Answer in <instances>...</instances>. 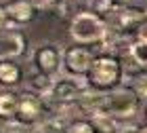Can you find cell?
Instances as JSON below:
<instances>
[{
    "label": "cell",
    "mask_w": 147,
    "mask_h": 133,
    "mask_svg": "<svg viewBox=\"0 0 147 133\" xmlns=\"http://www.w3.org/2000/svg\"><path fill=\"white\" fill-rule=\"evenodd\" d=\"M120 78H122V68H120L118 59L107 55L95 59L88 70V83L95 89H111L118 85Z\"/></svg>",
    "instance_id": "cell-3"
},
{
    "label": "cell",
    "mask_w": 147,
    "mask_h": 133,
    "mask_svg": "<svg viewBox=\"0 0 147 133\" xmlns=\"http://www.w3.org/2000/svg\"><path fill=\"white\" fill-rule=\"evenodd\" d=\"M132 91L137 93V97L141 99H147V74H139L132 78Z\"/></svg>",
    "instance_id": "cell-15"
},
{
    "label": "cell",
    "mask_w": 147,
    "mask_h": 133,
    "mask_svg": "<svg viewBox=\"0 0 147 133\" xmlns=\"http://www.w3.org/2000/svg\"><path fill=\"white\" fill-rule=\"evenodd\" d=\"M19 83V68L15 63L0 59V85H17Z\"/></svg>",
    "instance_id": "cell-11"
},
{
    "label": "cell",
    "mask_w": 147,
    "mask_h": 133,
    "mask_svg": "<svg viewBox=\"0 0 147 133\" xmlns=\"http://www.w3.org/2000/svg\"><path fill=\"white\" fill-rule=\"evenodd\" d=\"M84 93V83L78 78H63V80H55L49 95H53L57 102H74Z\"/></svg>",
    "instance_id": "cell-7"
},
{
    "label": "cell",
    "mask_w": 147,
    "mask_h": 133,
    "mask_svg": "<svg viewBox=\"0 0 147 133\" xmlns=\"http://www.w3.org/2000/svg\"><path fill=\"white\" fill-rule=\"evenodd\" d=\"M30 89L34 93H40V95H49L53 89V76L46 74H34L30 78Z\"/></svg>",
    "instance_id": "cell-13"
},
{
    "label": "cell",
    "mask_w": 147,
    "mask_h": 133,
    "mask_svg": "<svg viewBox=\"0 0 147 133\" xmlns=\"http://www.w3.org/2000/svg\"><path fill=\"white\" fill-rule=\"evenodd\" d=\"M17 108H19V97L15 93H11V91L0 93V118H4V121L15 118Z\"/></svg>",
    "instance_id": "cell-10"
},
{
    "label": "cell",
    "mask_w": 147,
    "mask_h": 133,
    "mask_svg": "<svg viewBox=\"0 0 147 133\" xmlns=\"http://www.w3.org/2000/svg\"><path fill=\"white\" fill-rule=\"evenodd\" d=\"M92 61H95V57L86 49H69L63 57V65L67 70V74H74V76L88 74Z\"/></svg>",
    "instance_id": "cell-5"
},
{
    "label": "cell",
    "mask_w": 147,
    "mask_h": 133,
    "mask_svg": "<svg viewBox=\"0 0 147 133\" xmlns=\"http://www.w3.org/2000/svg\"><path fill=\"white\" fill-rule=\"evenodd\" d=\"M137 38L147 42V15L141 19V23H139V28H137Z\"/></svg>",
    "instance_id": "cell-17"
},
{
    "label": "cell",
    "mask_w": 147,
    "mask_h": 133,
    "mask_svg": "<svg viewBox=\"0 0 147 133\" xmlns=\"http://www.w3.org/2000/svg\"><path fill=\"white\" fill-rule=\"evenodd\" d=\"M34 61H36V68L40 74H46V76H55L59 68L63 63V55L59 51V46H53V44H46V46H40L34 55Z\"/></svg>",
    "instance_id": "cell-4"
},
{
    "label": "cell",
    "mask_w": 147,
    "mask_h": 133,
    "mask_svg": "<svg viewBox=\"0 0 147 133\" xmlns=\"http://www.w3.org/2000/svg\"><path fill=\"white\" fill-rule=\"evenodd\" d=\"M4 23H6V11H4V6H0V30L4 28Z\"/></svg>",
    "instance_id": "cell-19"
},
{
    "label": "cell",
    "mask_w": 147,
    "mask_h": 133,
    "mask_svg": "<svg viewBox=\"0 0 147 133\" xmlns=\"http://www.w3.org/2000/svg\"><path fill=\"white\" fill-rule=\"evenodd\" d=\"M40 114H42V102L36 93H23L19 95V108H17V118L21 125H34Z\"/></svg>",
    "instance_id": "cell-6"
},
{
    "label": "cell",
    "mask_w": 147,
    "mask_h": 133,
    "mask_svg": "<svg viewBox=\"0 0 147 133\" xmlns=\"http://www.w3.org/2000/svg\"><path fill=\"white\" fill-rule=\"evenodd\" d=\"M86 108L92 110L95 114H105L113 118H128L137 112L139 97L137 93L124 87V89H113L109 93H99V95L86 97Z\"/></svg>",
    "instance_id": "cell-1"
},
{
    "label": "cell",
    "mask_w": 147,
    "mask_h": 133,
    "mask_svg": "<svg viewBox=\"0 0 147 133\" xmlns=\"http://www.w3.org/2000/svg\"><path fill=\"white\" fill-rule=\"evenodd\" d=\"M65 133H97L95 127H92V123H86V121H76V123H71L67 131Z\"/></svg>",
    "instance_id": "cell-16"
},
{
    "label": "cell",
    "mask_w": 147,
    "mask_h": 133,
    "mask_svg": "<svg viewBox=\"0 0 147 133\" xmlns=\"http://www.w3.org/2000/svg\"><path fill=\"white\" fill-rule=\"evenodd\" d=\"M69 34L78 42H99L107 36V23L90 11H82L71 19Z\"/></svg>",
    "instance_id": "cell-2"
},
{
    "label": "cell",
    "mask_w": 147,
    "mask_h": 133,
    "mask_svg": "<svg viewBox=\"0 0 147 133\" xmlns=\"http://www.w3.org/2000/svg\"><path fill=\"white\" fill-rule=\"evenodd\" d=\"M28 2L34 6V9H46V6H49L53 0H28Z\"/></svg>",
    "instance_id": "cell-18"
},
{
    "label": "cell",
    "mask_w": 147,
    "mask_h": 133,
    "mask_svg": "<svg viewBox=\"0 0 147 133\" xmlns=\"http://www.w3.org/2000/svg\"><path fill=\"white\" fill-rule=\"evenodd\" d=\"M92 127H95L97 133H116L118 131V118L105 116V114H95Z\"/></svg>",
    "instance_id": "cell-12"
},
{
    "label": "cell",
    "mask_w": 147,
    "mask_h": 133,
    "mask_svg": "<svg viewBox=\"0 0 147 133\" xmlns=\"http://www.w3.org/2000/svg\"><path fill=\"white\" fill-rule=\"evenodd\" d=\"M137 133H147V127H141V129H139Z\"/></svg>",
    "instance_id": "cell-20"
},
{
    "label": "cell",
    "mask_w": 147,
    "mask_h": 133,
    "mask_svg": "<svg viewBox=\"0 0 147 133\" xmlns=\"http://www.w3.org/2000/svg\"><path fill=\"white\" fill-rule=\"evenodd\" d=\"M130 55L139 65H145L147 68V42L145 40H137L130 46Z\"/></svg>",
    "instance_id": "cell-14"
},
{
    "label": "cell",
    "mask_w": 147,
    "mask_h": 133,
    "mask_svg": "<svg viewBox=\"0 0 147 133\" xmlns=\"http://www.w3.org/2000/svg\"><path fill=\"white\" fill-rule=\"evenodd\" d=\"M25 49V38L19 32H2L0 34V59L21 55Z\"/></svg>",
    "instance_id": "cell-8"
},
{
    "label": "cell",
    "mask_w": 147,
    "mask_h": 133,
    "mask_svg": "<svg viewBox=\"0 0 147 133\" xmlns=\"http://www.w3.org/2000/svg\"><path fill=\"white\" fill-rule=\"evenodd\" d=\"M4 11H6V19H13L17 23H28L34 15V6L28 0H13L4 6Z\"/></svg>",
    "instance_id": "cell-9"
}]
</instances>
